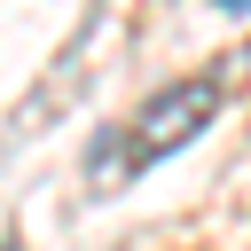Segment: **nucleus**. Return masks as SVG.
Instances as JSON below:
<instances>
[{"instance_id": "f257e3e1", "label": "nucleus", "mask_w": 251, "mask_h": 251, "mask_svg": "<svg viewBox=\"0 0 251 251\" xmlns=\"http://www.w3.org/2000/svg\"><path fill=\"white\" fill-rule=\"evenodd\" d=\"M220 118V78H180V86H165V94H149L133 118H126V133H118V149L102 157V188L118 180V173H141V165H165L173 149H188L204 126Z\"/></svg>"}]
</instances>
